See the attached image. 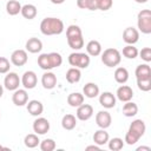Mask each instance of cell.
<instances>
[{"label":"cell","mask_w":151,"mask_h":151,"mask_svg":"<svg viewBox=\"0 0 151 151\" xmlns=\"http://www.w3.org/2000/svg\"><path fill=\"white\" fill-rule=\"evenodd\" d=\"M65 29L64 22L59 18L47 17L40 22V32L44 35H58L61 34Z\"/></svg>","instance_id":"obj_1"},{"label":"cell","mask_w":151,"mask_h":151,"mask_svg":"<svg viewBox=\"0 0 151 151\" xmlns=\"http://www.w3.org/2000/svg\"><path fill=\"white\" fill-rule=\"evenodd\" d=\"M145 131H146V125H145L144 120L134 119L129 126V130H127V132L125 134L124 142L127 145H134L144 136Z\"/></svg>","instance_id":"obj_2"},{"label":"cell","mask_w":151,"mask_h":151,"mask_svg":"<svg viewBox=\"0 0 151 151\" xmlns=\"http://www.w3.org/2000/svg\"><path fill=\"white\" fill-rule=\"evenodd\" d=\"M66 39L68 46L74 51H79L84 47L83 32L78 25H70L66 28Z\"/></svg>","instance_id":"obj_3"},{"label":"cell","mask_w":151,"mask_h":151,"mask_svg":"<svg viewBox=\"0 0 151 151\" xmlns=\"http://www.w3.org/2000/svg\"><path fill=\"white\" fill-rule=\"evenodd\" d=\"M122 61V53L113 47L104 50L101 52V63L107 67H116Z\"/></svg>","instance_id":"obj_4"},{"label":"cell","mask_w":151,"mask_h":151,"mask_svg":"<svg viewBox=\"0 0 151 151\" xmlns=\"http://www.w3.org/2000/svg\"><path fill=\"white\" fill-rule=\"evenodd\" d=\"M91 63L90 55L87 53L84 52H73L68 55V64L72 67H77V68H87L88 65Z\"/></svg>","instance_id":"obj_5"},{"label":"cell","mask_w":151,"mask_h":151,"mask_svg":"<svg viewBox=\"0 0 151 151\" xmlns=\"http://www.w3.org/2000/svg\"><path fill=\"white\" fill-rule=\"evenodd\" d=\"M137 26L143 34L151 33V12L150 9H142L137 15Z\"/></svg>","instance_id":"obj_6"},{"label":"cell","mask_w":151,"mask_h":151,"mask_svg":"<svg viewBox=\"0 0 151 151\" xmlns=\"http://www.w3.org/2000/svg\"><path fill=\"white\" fill-rule=\"evenodd\" d=\"M21 84V79L19 78L18 73L15 72H8L6 73V77L4 79V87L8 91H15L17 88H19Z\"/></svg>","instance_id":"obj_7"},{"label":"cell","mask_w":151,"mask_h":151,"mask_svg":"<svg viewBox=\"0 0 151 151\" xmlns=\"http://www.w3.org/2000/svg\"><path fill=\"white\" fill-rule=\"evenodd\" d=\"M28 60V55H27V51L26 50H15L12 52L11 54V64H13L14 66L21 67L24 66Z\"/></svg>","instance_id":"obj_8"},{"label":"cell","mask_w":151,"mask_h":151,"mask_svg":"<svg viewBox=\"0 0 151 151\" xmlns=\"http://www.w3.org/2000/svg\"><path fill=\"white\" fill-rule=\"evenodd\" d=\"M20 79H21V85L26 90H32L38 84V77L34 71H26Z\"/></svg>","instance_id":"obj_9"},{"label":"cell","mask_w":151,"mask_h":151,"mask_svg":"<svg viewBox=\"0 0 151 151\" xmlns=\"http://www.w3.org/2000/svg\"><path fill=\"white\" fill-rule=\"evenodd\" d=\"M50 122L44 118V117H38L33 122V131L39 136V134H46L50 131Z\"/></svg>","instance_id":"obj_10"},{"label":"cell","mask_w":151,"mask_h":151,"mask_svg":"<svg viewBox=\"0 0 151 151\" xmlns=\"http://www.w3.org/2000/svg\"><path fill=\"white\" fill-rule=\"evenodd\" d=\"M12 101L15 106H24L28 101V93L26 88H17L13 91L12 94Z\"/></svg>","instance_id":"obj_11"},{"label":"cell","mask_w":151,"mask_h":151,"mask_svg":"<svg viewBox=\"0 0 151 151\" xmlns=\"http://www.w3.org/2000/svg\"><path fill=\"white\" fill-rule=\"evenodd\" d=\"M77 119L81 120V122H86L92 116H93V107L90 104H81L80 106L77 107V112H76Z\"/></svg>","instance_id":"obj_12"},{"label":"cell","mask_w":151,"mask_h":151,"mask_svg":"<svg viewBox=\"0 0 151 151\" xmlns=\"http://www.w3.org/2000/svg\"><path fill=\"white\" fill-rule=\"evenodd\" d=\"M123 40L127 45H134L139 40V31L134 27H126L123 32Z\"/></svg>","instance_id":"obj_13"},{"label":"cell","mask_w":151,"mask_h":151,"mask_svg":"<svg viewBox=\"0 0 151 151\" xmlns=\"http://www.w3.org/2000/svg\"><path fill=\"white\" fill-rule=\"evenodd\" d=\"M116 97H117V99L120 100L122 103H126V101H130V100L133 98V91H132V88H131L129 85L122 84V86H119V87L117 88Z\"/></svg>","instance_id":"obj_14"},{"label":"cell","mask_w":151,"mask_h":151,"mask_svg":"<svg viewBox=\"0 0 151 151\" xmlns=\"http://www.w3.org/2000/svg\"><path fill=\"white\" fill-rule=\"evenodd\" d=\"M116 101L117 98L112 92H103L101 94H99V104L104 107V109H112L116 106Z\"/></svg>","instance_id":"obj_15"},{"label":"cell","mask_w":151,"mask_h":151,"mask_svg":"<svg viewBox=\"0 0 151 151\" xmlns=\"http://www.w3.org/2000/svg\"><path fill=\"white\" fill-rule=\"evenodd\" d=\"M26 109H27V112L31 116H33V117H39L44 112V105H42V103L39 101V100H37V99L28 100L27 104H26Z\"/></svg>","instance_id":"obj_16"},{"label":"cell","mask_w":151,"mask_h":151,"mask_svg":"<svg viewBox=\"0 0 151 151\" xmlns=\"http://www.w3.org/2000/svg\"><path fill=\"white\" fill-rule=\"evenodd\" d=\"M112 123V117L110 114V112L107 111H99L96 114V124L100 127V129H107L111 126Z\"/></svg>","instance_id":"obj_17"},{"label":"cell","mask_w":151,"mask_h":151,"mask_svg":"<svg viewBox=\"0 0 151 151\" xmlns=\"http://www.w3.org/2000/svg\"><path fill=\"white\" fill-rule=\"evenodd\" d=\"M57 76L51 72V71H46L42 76H41V85L46 90H52L57 86Z\"/></svg>","instance_id":"obj_18"},{"label":"cell","mask_w":151,"mask_h":151,"mask_svg":"<svg viewBox=\"0 0 151 151\" xmlns=\"http://www.w3.org/2000/svg\"><path fill=\"white\" fill-rule=\"evenodd\" d=\"M25 47H26V51L29 52V53H33V54L40 53L41 50H42V42H41L40 39L35 38V37H32L26 41Z\"/></svg>","instance_id":"obj_19"},{"label":"cell","mask_w":151,"mask_h":151,"mask_svg":"<svg viewBox=\"0 0 151 151\" xmlns=\"http://www.w3.org/2000/svg\"><path fill=\"white\" fill-rule=\"evenodd\" d=\"M101 52H103V47L98 40H90L86 44V53L90 57H98L101 54Z\"/></svg>","instance_id":"obj_20"},{"label":"cell","mask_w":151,"mask_h":151,"mask_svg":"<svg viewBox=\"0 0 151 151\" xmlns=\"http://www.w3.org/2000/svg\"><path fill=\"white\" fill-rule=\"evenodd\" d=\"M83 94L86 98H96L99 96V86L96 83H87L83 87Z\"/></svg>","instance_id":"obj_21"},{"label":"cell","mask_w":151,"mask_h":151,"mask_svg":"<svg viewBox=\"0 0 151 151\" xmlns=\"http://www.w3.org/2000/svg\"><path fill=\"white\" fill-rule=\"evenodd\" d=\"M109 139H110V136H109V132L105 131V129H99L93 134V143L99 146L107 144Z\"/></svg>","instance_id":"obj_22"},{"label":"cell","mask_w":151,"mask_h":151,"mask_svg":"<svg viewBox=\"0 0 151 151\" xmlns=\"http://www.w3.org/2000/svg\"><path fill=\"white\" fill-rule=\"evenodd\" d=\"M136 79H145V78H151V67L147 63L140 64L136 67L134 71Z\"/></svg>","instance_id":"obj_23"},{"label":"cell","mask_w":151,"mask_h":151,"mask_svg":"<svg viewBox=\"0 0 151 151\" xmlns=\"http://www.w3.org/2000/svg\"><path fill=\"white\" fill-rule=\"evenodd\" d=\"M85 100V97L80 92H72L67 96V104L71 107H78L80 106Z\"/></svg>","instance_id":"obj_24"},{"label":"cell","mask_w":151,"mask_h":151,"mask_svg":"<svg viewBox=\"0 0 151 151\" xmlns=\"http://www.w3.org/2000/svg\"><path fill=\"white\" fill-rule=\"evenodd\" d=\"M21 15L25 18V19H27V20H32V19H34L35 17H37V14H38V9H37V7L34 6V5H32V4H26V5H24L22 7H21Z\"/></svg>","instance_id":"obj_25"},{"label":"cell","mask_w":151,"mask_h":151,"mask_svg":"<svg viewBox=\"0 0 151 151\" xmlns=\"http://www.w3.org/2000/svg\"><path fill=\"white\" fill-rule=\"evenodd\" d=\"M61 126H63L64 130H67V131L73 130L77 126V118H76V116H73L71 113L65 114L61 118Z\"/></svg>","instance_id":"obj_26"},{"label":"cell","mask_w":151,"mask_h":151,"mask_svg":"<svg viewBox=\"0 0 151 151\" xmlns=\"http://www.w3.org/2000/svg\"><path fill=\"white\" fill-rule=\"evenodd\" d=\"M81 79V72L80 68L77 67H71L67 70L66 72V80L70 84H77L79 83V80Z\"/></svg>","instance_id":"obj_27"},{"label":"cell","mask_w":151,"mask_h":151,"mask_svg":"<svg viewBox=\"0 0 151 151\" xmlns=\"http://www.w3.org/2000/svg\"><path fill=\"white\" fill-rule=\"evenodd\" d=\"M138 113V105L133 101H126L123 106V114L125 117H134Z\"/></svg>","instance_id":"obj_28"},{"label":"cell","mask_w":151,"mask_h":151,"mask_svg":"<svg viewBox=\"0 0 151 151\" xmlns=\"http://www.w3.org/2000/svg\"><path fill=\"white\" fill-rule=\"evenodd\" d=\"M113 76H114V80L118 84H125L129 80V71L125 67H117Z\"/></svg>","instance_id":"obj_29"},{"label":"cell","mask_w":151,"mask_h":151,"mask_svg":"<svg viewBox=\"0 0 151 151\" xmlns=\"http://www.w3.org/2000/svg\"><path fill=\"white\" fill-rule=\"evenodd\" d=\"M21 4L18 0H9L6 4V12L9 15H17L21 12Z\"/></svg>","instance_id":"obj_30"},{"label":"cell","mask_w":151,"mask_h":151,"mask_svg":"<svg viewBox=\"0 0 151 151\" xmlns=\"http://www.w3.org/2000/svg\"><path fill=\"white\" fill-rule=\"evenodd\" d=\"M24 144L28 149H34L40 144V139L37 133H28L24 138Z\"/></svg>","instance_id":"obj_31"},{"label":"cell","mask_w":151,"mask_h":151,"mask_svg":"<svg viewBox=\"0 0 151 151\" xmlns=\"http://www.w3.org/2000/svg\"><path fill=\"white\" fill-rule=\"evenodd\" d=\"M48 59H50L51 68H57V67L61 66V64H63V57L58 52H51V53H48Z\"/></svg>","instance_id":"obj_32"},{"label":"cell","mask_w":151,"mask_h":151,"mask_svg":"<svg viewBox=\"0 0 151 151\" xmlns=\"http://www.w3.org/2000/svg\"><path fill=\"white\" fill-rule=\"evenodd\" d=\"M77 6L81 9L97 11V0H77Z\"/></svg>","instance_id":"obj_33"},{"label":"cell","mask_w":151,"mask_h":151,"mask_svg":"<svg viewBox=\"0 0 151 151\" xmlns=\"http://www.w3.org/2000/svg\"><path fill=\"white\" fill-rule=\"evenodd\" d=\"M138 50L137 47H134L133 45H126L125 47H123V55L126 59H134L138 57Z\"/></svg>","instance_id":"obj_34"},{"label":"cell","mask_w":151,"mask_h":151,"mask_svg":"<svg viewBox=\"0 0 151 151\" xmlns=\"http://www.w3.org/2000/svg\"><path fill=\"white\" fill-rule=\"evenodd\" d=\"M38 65L41 70L44 71H51V65H50V59H48V53H41L38 57Z\"/></svg>","instance_id":"obj_35"},{"label":"cell","mask_w":151,"mask_h":151,"mask_svg":"<svg viewBox=\"0 0 151 151\" xmlns=\"http://www.w3.org/2000/svg\"><path fill=\"white\" fill-rule=\"evenodd\" d=\"M107 144H109V149L112 151H119L124 147V140L119 137H114V138L109 139Z\"/></svg>","instance_id":"obj_36"},{"label":"cell","mask_w":151,"mask_h":151,"mask_svg":"<svg viewBox=\"0 0 151 151\" xmlns=\"http://www.w3.org/2000/svg\"><path fill=\"white\" fill-rule=\"evenodd\" d=\"M39 146H40L41 151H53L57 147V144L52 138H46V139L40 142Z\"/></svg>","instance_id":"obj_37"},{"label":"cell","mask_w":151,"mask_h":151,"mask_svg":"<svg viewBox=\"0 0 151 151\" xmlns=\"http://www.w3.org/2000/svg\"><path fill=\"white\" fill-rule=\"evenodd\" d=\"M137 86L143 92H149L151 90V78L137 79Z\"/></svg>","instance_id":"obj_38"},{"label":"cell","mask_w":151,"mask_h":151,"mask_svg":"<svg viewBox=\"0 0 151 151\" xmlns=\"http://www.w3.org/2000/svg\"><path fill=\"white\" fill-rule=\"evenodd\" d=\"M9 70H11V61L5 57H0V74H6L9 72Z\"/></svg>","instance_id":"obj_39"},{"label":"cell","mask_w":151,"mask_h":151,"mask_svg":"<svg viewBox=\"0 0 151 151\" xmlns=\"http://www.w3.org/2000/svg\"><path fill=\"white\" fill-rule=\"evenodd\" d=\"M113 6V0H97V9L109 11Z\"/></svg>","instance_id":"obj_40"},{"label":"cell","mask_w":151,"mask_h":151,"mask_svg":"<svg viewBox=\"0 0 151 151\" xmlns=\"http://www.w3.org/2000/svg\"><path fill=\"white\" fill-rule=\"evenodd\" d=\"M139 57L142 58V60H144L145 63H150L151 61V48L150 47H144L142 48L140 52H138Z\"/></svg>","instance_id":"obj_41"},{"label":"cell","mask_w":151,"mask_h":151,"mask_svg":"<svg viewBox=\"0 0 151 151\" xmlns=\"http://www.w3.org/2000/svg\"><path fill=\"white\" fill-rule=\"evenodd\" d=\"M85 150H100V146L99 145H97V144H94V145H88V146H86L85 147Z\"/></svg>","instance_id":"obj_42"},{"label":"cell","mask_w":151,"mask_h":151,"mask_svg":"<svg viewBox=\"0 0 151 151\" xmlns=\"http://www.w3.org/2000/svg\"><path fill=\"white\" fill-rule=\"evenodd\" d=\"M52 4H54V5H61V4H64L65 2V0H50Z\"/></svg>","instance_id":"obj_43"},{"label":"cell","mask_w":151,"mask_h":151,"mask_svg":"<svg viewBox=\"0 0 151 151\" xmlns=\"http://www.w3.org/2000/svg\"><path fill=\"white\" fill-rule=\"evenodd\" d=\"M140 150H145V151H151V149L149 146H139L137 147V151H140Z\"/></svg>","instance_id":"obj_44"},{"label":"cell","mask_w":151,"mask_h":151,"mask_svg":"<svg viewBox=\"0 0 151 151\" xmlns=\"http://www.w3.org/2000/svg\"><path fill=\"white\" fill-rule=\"evenodd\" d=\"M2 94H4V86L0 84V98L2 97Z\"/></svg>","instance_id":"obj_45"},{"label":"cell","mask_w":151,"mask_h":151,"mask_svg":"<svg viewBox=\"0 0 151 151\" xmlns=\"http://www.w3.org/2000/svg\"><path fill=\"white\" fill-rule=\"evenodd\" d=\"M137 4H145V2H147L149 0H134Z\"/></svg>","instance_id":"obj_46"},{"label":"cell","mask_w":151,"mask_h":151,"mask_svg":"<svg viewBox=\"0 0 151 151\" xmlns=\"http://www.w3.org/2000/svg\"><path fill=\"white\" fill-rule=\"evenodd\" d=\"M0 150H6V147H4V146L0 144Z\"/></svg>","instance_id":"obj_47"},{"label":"cell","mask_w":151,"mask_h":151,"mask_svg":"<svg viewBox=\"0 0 151 151\" xmlns=\"http://www.w3.org/2000/svg\"><path fill=\"white\" fill-rule=\"evenodd\" d=\"M0 117H1V113H0Z\"/></svg>","instance_id":"obj_48"}]
</instances>
